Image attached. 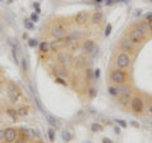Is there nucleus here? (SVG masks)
Returning <instances> with one entry per match:
<instances>
[{
    "mask_svg": "<svg viewBox=\"0 0 152 143\" xmlns=\"http://www.w3.org/2000/svg\"><path fill=\"white\" fill-rule=\"evenodd\" d=\"M93 75H94V79H99V77H100V70H99V68L94 70V71H93Z\"/></svg>",
    "mask_w": 152,
    "mask_h": 143,
    "instance_id": "72a5a7b5",
    "label": "nucleus"
},
{
    "mask_svg": "<svg viewBox=\"0 0 152 143\" xmlns=\"http://www.w3.org/2000/svg\"><path fill=\"white\" fill-rule=\"evenodd\" d=\"M108 91H109V94L112 95V96H118V95H119V87H115V86H109V89H108Z\"/></svg>",
    "mask_w": 152,
    "mask_h": 143,
    "instance_id": "412c9836",
    "label": "nucleus"
},
{
    "mask_svg": "<svg viewBox=\"0 0 152 143\" xmlns=\"http://www.w3.org/2000/svg\"><path fill=\"white\" fill-rule=\"evenodd\" d=\"M120 48L123 51H128V52H134L136 49V43L133 42L131 38H123L120 41Z\"/></svg>",
    "mask_w": 152,
    "mask_h": 143,
    "instance_id": "0eeeda50",
    "label": "nucleus"
},
{
    "mask_svg": "<svg viewBox=\"0 0 152 143\" xmlns=\"http://www.w3.org/2000/svg\"><path fill=\"white\" fill-rule=\"evenodd\" d=\"M18 143H27V141H24V139H20Z\"/></svg>",
    "mask_w": 152,
    "mask_h": 143,
    "instance_id": "c03bdc74",
    "label": "nucleus"
},
{
    "mask_svg": "<svg viewBox=\"0 0 152 143\" xmlns=\"http://www.w3.org/2000/svg\"><path fill=\"white\" fill-rule=\"evenodd\" d=\"M139 14H141V10H138V12H136V13H134V15H137V17H138Z\"/></svg>",
    "mask_w": 152,
    "mask_h": 143,
    "instance_id": "37998d69",
    "label": "nucleus"
},
{
    "mask_svg": "<svg viewBox=\"0 0 152 143\" xmlns=\"http://www.w3.org/2000/svg\"><path fill=\"white\" fill-rule=\"evenodd\" d=\"M0 141H4V131L0 129Z\"/></svg>",
    "mask_w": 152,
    "mask_h": 143,
    "instance_id": "e433bc0d",
    "label": "nucleus"
},
{
    "mask_svg": "<svg viewBox=\"0 0 152 143\" xmlns=\"http://www.w3.org/2000/svg\"><path fill=\"white\" fill-rule=\"evenodd\" d=\"M88 94H89V96L91 98V99H94L95 96H96V94H98V91H96V89H94V87H91V89H89V91H88Z\"/></svg>",
    "mask_w": 152,
    "mask_h": 143,
    "instance_id": "bb28decb",
    "label": "nucleus"
},
{
    "mask_svg": "<svg viewBox=\"0 0 152 143\" xmlns=\"http://www.w3.org/2000/svg\"><path fill=\"white\" fill-rule=\"evenodd\" d=\"M1 30H3V27H1V24H0V33H1Z\"/></svg>",
    "mask_w": 152,
    "mask_h": 143,
    "instance_id": "a18cd8bd",
    "label": "nucleus"
},
{
    "mask_svg": "<svg viewBox=\"0 0 152 143\" xmlns=\"http://www.w3.org/2000/svg\"><path fill=\"white\" fill-rule=\"evenodd\" d=\"M131 106H132V110L134 113H143V109H145V104H143V100L141 99V98L136 96L133 98V99L131 100Z\"/></svg>",
    "mask_w": 152,
    "mask_h": 143,
    "instance_id": "20e7f679",
    "label": "nucleus"
},
{
    "mask_svg": "<svg viewBox=\"0 0 152 143\" xmlns=\"http://www.w3.org/2000/svg\"><path fill=\"white\" fill-rule=\"evenodd\" d=\"M131 125L134 127V128H138V127H139V123L136 122V120H132V122H131Z\"/></svg>",
    "mask_w": 152,
    "mask_h": 143,
    "instance_id": "c9c22d12",
    "label": "nucleus"
},
{
    "mask_svg": "<svg viewBox=\"0 0 152 143\" xmlns=\"http://www.w3.org/2000/svg\"><path fill=\"white\" fill-rule=\"evenodd\" d=\"M51 34L55 38H57V39H60V38H62L65 36V27H63L62 24L55 25V27L52 28V30H51Z\"/></svg>",
    "mask_w": 152,
    "mask_h": 143,
    "instance_id": "1a4fd4ad",
    "label": "nucleus"
},
{
    "mask_svg": "<svg viewBox=\"0 0 152 143\" xmlns=\"http://www.w3.org/2000/svg\"><path fill=\"white\" fill-rule=\"evenodd\" d=\"M6 114H8V117H10L12 120H14V122H17L18 118H19V115H18V112L15 109H6Z\"/></svg>",
    "mask_w": 152,
    "mask_h": 143,
    "instance_id": "dca6fc26",
    "label": "nucleus"
},
{
    "mask_svg": "<svg viewBox=\"0 0 152 143\" xmlns=\"http://www.w3.org/2000/svg\"><path fill=\"white\" fill-rule=\"evenodd\" d=\"M43 114H44V117H46L47 122H48L50 124H51V127H53V128H58V122H57V119L55 118V117L50 115V114H47L46 112H44Z\"/></svg>",
    "mask_w": 152,
    "mask_h": 143,
    "instance_id": "ddd939ff",
    "label": "nucleus"
},
{
    "mask_svg": "<svg viewBox=\"0 0 152 143\" xmlns=\"http://www.w3.org/2000/svg\"><path fill=\"white\" fill-rule=\"evenodd\" d=\"M129 38H131L134 43H141L145 41L146 34L142 30H139L138 28H134V29H132L131 33H129Z\"/></svg>",
    "mask_w": 152,
    "mask_h": 143,
    "instance_id": "39448f33",
    "label": "nucleus"
},
{
    "mask_svg": "<svg viewBox=\"0 0 152 143\" xmlns=\"http://www.w3.org/2000/svg\"><path fill=\"white\" fill-rule=\"evenodd\" d=\"M103 20V13L101 12H95L93 15H91V23L93 24H99Z\"/></svg>",
    "mask_w": 152,
    "mask_h": 143,
    "instance_id": "f8f14e48",
    "label": "nucleus"
},
{
    "mask_svg": "<svg viewBox=\"0 0 152 143\" xmlns=\"http://www.w3.org/2000/svg\"><path fill=\"white\" fill-rule=\"evenodd\" d=\"M115 63H117V67L120 68V70H124L129 66L131 63V57L127 55L126 52H122L117 56V60H115Z\"/></svg>",
    "mask_w": 152,
    "mask_h": 143,
    "instance_id": "f03ea898",
    "label": "nucleus"
},
{
    "mask_svg": "<svg viewBox=\"0 0 152 143\" xmlns=\"http://www.w3.org/2000/svg\"><path fill=\"white\" fill-rule=\"evenodd\" d=\"M24 25H25V28H27V29H29V30H32L33 29V22H31V19H25L24 20Z\"/></svg>",
    "mask_w": 152,
    "mask_h": 143,
    "instance_id": "a878e982",
    "label": "nucleus"
},
{
    "mask_svg": "<svg viewBox=\"0 0 152 143\" xmlns=\"http://www.w3.org/2000/svg\"><path fill=\"white\" fill-rule=\"evenodd\" d=\"M20 62H22V68H23V71H27L28 63H27V60H25V57H23V58L20 60Z\"/></svg>",
    "mask_w": 152,
    "mask_h": 143,
    "instance_id": "c756f323",
    "label": "nucleus"
},
{
    "mask_svg": "<svg viewBox=\"0 0 152 143\" xmlns=\"http://www.w3.org/2000/svg\"><path fill=\"white\" fill-rule=\"evenodd\" d=\"M145 19H146V22L151 20V19H152V13H147V14L145 15Z\"/></svg>",
    "mask_w": 152,
    "mask_h": 143,
    "instance_id": "f704fd0d",
    "label": "nucleus"
},
{
    "mask_svg": "<svg viewBox=\"0 0 152 143\" xmlns=\"http://www.w3.org/2000/svg\"><path fill=\"white\" fill-rule=\"evenodd\" d=\"M57 61H58V63L61 66H66L70 62V57L66 53H61V55H58V57H57Z\"/></svg>",
    "mask_w": 152,
    "mask_h": 143,
    "instance_id": "4468645a",
    "label": "nucleus"
},
{
    "mask_svg": "<svg viewBox=\"0 0 152 143\" xmlns=\"http://www.w3.org/2000/svg\"><path fill=\"white\" fill-rule=\"evenodd\" d=\"M126 74L120 68H115L110 72V81L117 85H123L126 82Z\"/></svg>",
    "mask_w": 152,
    "mask_h": 143,
    "instance_id": "f257e3e1",
    "label": "nucleus"
},
{
    "mask_svg": "<svg viewBox=\"0 0 152 143\" xmlns=\"http://www.w3.org/2000/svg\"><path fill=\"white\" fill-rule=\"evenodd\" d=\"M55 81L57 82V84H60V85H63V86H66V81H63V79H62V77H58V76H57Z\"/></svg>",
    "mask_w": 152,
    "mask_h": 143,
    "instance_id": "2f4dec72",
    "label": "nucleus"
},
{
    "mask_svg": "<svg viewBox=\"0 0 152 143\" xmlns=\"http://www.w3.org/2000/svg\"><path fill=\"white\" fill-rule=\"evenodd\" d=\"M47 133H48V138H50V141L51 142H53V141H55V129H53V127H51V128H48V132H47Z\"/></svg>",
    "mask_w": 152,
    "mask_h": 143,
    "instance_id": "393cba45",
    "label": "nucleus"
},
{
    "mask_svg": "<svg viewBox=\"0 0 152 143\" xmlns=\"http://www.w3.org/2000/svg\"><path fill=\"white\" fill-rule=\"evenodd\" d=\"M0 1H4V0H0Z\"/></svg>",
    "mask_w": 152,
    "mask_h": 143,
    "instance_id": "49530a36",
    "label": "nucleus"
},
{
    "mask_svg": "<svg viewBox=\"0 0 152 143\" xmlns=\"http://www.w3.org/2000/svg\"><path fill=\"white\" fill-rule=\"evenodd\" d=\"M17 112H18V115L19 117H25L28 114V108L22 106V108H19V109H17Z\"/></svg>",
    "mask_w": 152,
    "mask_h": 143,
    "instance_id": "4be33fe9",
    "label": "nucleus"
},
{
    "mask_svg": "<svg viewBox=\"0 0 152 143\" xmlns=\"http://www.w3.org/2000/svg\"><path fill=\"white\" fill-rule=\"evenodd\" d=\"M28 38H29V37H28V34L24 33V34H23V39H28Z\"/></svg>",
    "mask_w": 152,
    "mask_h": 143,
    "instance_id": "79ce46f5",
    "label": "nucleus"
},
{
    "mask_svg": "<svg viewBox=\"0 0 152 143\" xmlns=\"http://www.w3.org/2000/svg\"><path fill=\"white\" fill-rule=\"evenodd\" d=\"M29 131H31V134L33 136V137H37V138H39V137H41V134L38 133L37 129H29Z\"/></svg>",
    "mask_w": 152,
    "mask_h": 143,
    "instance_id": "473e14b6",
    "label": "nucleus"
},
{
    "mask_svg": "<svg viewBox=\"0 0 152 143\" xmlns=\"http://www.w3.org/2000/svg\"><path fill=\"white\" fill-rule=\"evenodd\" d=\"M39 51H41V53H48L50 52V43L41 42L39 43Z\"/></svg>",
    "mask_w": 152,
    "mask_h": 143,
    "instance_id": "6ab92c4d",
    "label": "nucleus"
},
{
    "mask_svg": "<svg viewBox=\"0 0 152 143\" xmlns=\"http://www.w3.org/2000/svg\"><path fill=\"white\" fill-rule=\"evenodd\" d=\"M136 28H138L139 30H142V32H143V33L146 34V33H147V28H148L147 22H143V20H142V22H138L137 25H136Z\"/></svg>",
    "mask_w": 152,
    "mask_h": 143,
    "instance_id": "a211bd4d",
    "label": "nucleus"
},
{
    "mask_svg": "<svg viewBox=\"0 0 152 143\" xmlns=\"http://www.w3.org/2000/svg\"><path fill=\"white\" fill-rule=\"evenodd\" d=\"M38 44V41L36 38H28V46L31 47V48H34V47H37Z\"/></svg>",
    "mask_w": 152,
    "mask_h": 143,
    "instance_id": "5701e85b",
    "label": "nucleus"
},
{
    "mask_svg": "<svg viewBox=\"0 0 152 143\" xmlns=\"http://www.w3.org/2000/svg\"><path fill=\"white\" fill-rule=\"evenodd\" d=\"M82 49L86 53H93V51H95V43L91 39H86L82 44Z\"/></svg>",
    "mask_w": 152,
    "mask_h": 143,
    "instance_id": "9b49d317",
    "label": "nucleus"
},
{
    "mask_svg": "<svg viewBox=\"0 0 152 143\" xmlns=\"http://www.w3.org/2000/svg\"><path fill=\"white\" fill-rule=\"evenodd\" d=\"M31 22H33V23H36V22H38V14L36 12L32 13L31 14Z\"/></svg>",
    "mask_w": 152,
    "mask_h": 143,
    "instance_id": "7c9ffc66",
    "label": "nucleus"
},
{
    "mask_svg": "<svg viewBox=\"0 0 152 143\" xmlns=\"http://www.w3.org/2000/svg\"><path fill=\"white\" fill-rule=\"evenodd\" d=\"M115 122H117V125H119L120 128H127V122H126V120H123V119H117Z\"/></svg>",
    "mask_w": 152,
    "mask_h": 143,
    "instance_id": "cd10ccee",
    "label": "nucleus"
},
{
    "mask_svg": "<svg viewBox=\"0 0 152 143\" xmlns=\"http://www.w3.org/2000/svg\"><path fill=\"white\" fill-rule=\"evenodd\" d=\"M148 29L152 32V19H151V20H148Z\"/></svg>",
    "mask_w": 152,
    "mask_h": 143,
    "instance_id": "58836bf2",
    "label": "nucleus"
},
{
    "mask_svg": "<svg viewBox=\"0 0 152 143\" xmlns=\"http://www.w3.org/2000/svg\"><path fill=\"white\" fill-rule=\"evenodd\" d=\"M103 143H113V142L110 141V139H108V138H104L103 139Z\"/></svg>",
    "mask_w": 152,
    "mask_h": 143,
    "instance_id": "ea45409f",
    "label": "nucleus"
},
{
    "mask_svg": "<svg viewBox=\"0 0 152 143\" xmlns=\"http://www.w3.org/2000/svg\"><path fill=\"white\" fill-rule=\"evenodd\" d=\"M112 29H113V25L110 24V23H108L107 27H105V30H104V36H105V37H109L110 33H112Z\"/></svg>",
    "mask_w": 152,
    "mask_h": 143,
    "instance_id": "b1692460",
    "label": "nucleus"
},
{
    "mask_svg": "<svg viewBox=\"0 0 152 143\" xmlns=\"http://www.w3.org/2000/svg\"><path fill=\"white\" fill-rule=\"evenodd\" d=\"M61 137H62V139L65 142H70L72 139V134H71V132H70V131H66V129H63V131L61 132Z\"/></svg>",
    "mask_w": 152,
    "mask_h": 143,
    "instance_id": "f3484780",
    "label": "nucleus"
},
{
    "mask_svg": "<svg viewBox=\"0 0 152 143\" xmlns=\"http://www.w3.org/2000/svg\"><path fill=\"white\" fill-rule=\"evenodd\" d=\"M119 99H120V103L123 104V105H127V104L129 103V96H131V90H129V87H127L123 85L122 87H119Z\"/></svg>",
    "mask_w": 152,
    "mask_h": 143,
    "instance_id": "423d86ee",
    "label": "nucleus"
},
{
    "mask_svg": "<svg viewBox=\"0 0 152 143\" xmlns=\"http://www.w3.org/2000/svg\"><path fill=\"white\" fill-rule=\"evenodd\" d=\"M148 112H150V114H151V115H152V104H151L150 106H148Z\"/></svg>",
    "mask_w": 152,
    "mask_h": 143,
    "instance_id": "a19ab883",
    "label": "nucleus"
},
{
    "mask_svg": "<svg viewBox=\"0 0 152 143\" xmlns=\"http://www.w3.org/2000/svg\"><path fill=\"white\" fill-rule=\"evenodd\" d=\"M50 48L52 49V51H58V41L50 43Z\"/></svg>",
    "mask_w": 152,
    "mask_h": 143,
    "instance_id": "c85d7f7f",
    "label": "nucleus"
},
{
    "mask_svg": "<svg viewBox=\"0 0 152 143\" xmlns=\"http://www.w3.org/2000/svg\"><path fill=\"white\" fill-rule=\"evenodd\" d=\"M8 96H9V99L12 100V103H15V101L19 99V96H20V90H19V87L14 84V82H9Z\"/></svg>",
    "mask_w": 152,
    "mask_h": 143,
    "instance_id": "7ed1b4c3",
    "label": "nucleus"
},
{
    "mask_svg": "<svg viewBox=\"0 0 152 143\" xmlns=\"http://www.w3.org/2000/svg\"><path fill=\"white\" fill-rule=\"evenodd\" d=\"M53 71H55V74L58 76V77H63V76L67 75V71L65 70V66H61V65L53 68Z\"/></svg>",
    "mask_w": 152,
    "mask_h": 143,
    "instance_id": "2eb2a0df",
    "label": "nucleus"
},
{
    "mask_svg": "<svg viewBox=\"0 0 152 143\" xmlns=\"http://www.w3.org/2000/svg\"><path fill=\"white\" fill-rule=\"evenodd\" d=\"M114 132H115L117 134H119V133H120V127H119V125L115 127V128H114Z\"/></svg>",
    "mask_w": 152,
    "mask_h": 143,
    "instance_id": "4c0bfd02",
    "label": "nucleus"
},
{
    "mask_svg": "<svg viewBox=\"0 0 152 143\" xmlns=\"http://www.w3.org/2000/svg\"><path fill=\"white\" fill-rule=\"evenodd\" d=\"M150 1H151V3H152V0H150Z\"/></svg>",
    "mask_w": 152,
    "mask_h": 143,
    "instance_id": "de8ad7c7",
    "label": "nucleus"
},
{
    "mask_svg": "<svg viewBox=\"0 0 152 143\" xmlns=\"http://www.w3.org/2000/svg\"><path fill=\"white\" fill-rule=\"evenodd\" d=\"M88 17H89L88 12H84V10L79 12L77 14H76V17H75V23L79 24V25L85 24V23H86V20H88Z\"/></svg>",
    "mask_w": 152,
    "mask_h": 143,
    "instance_id": "9d476101",
    "label": "nucleus"
},
{
    "mask_svg": "<svg viewBox=\"0 0 152 143\" xmlns=\"http://www.w3.org/2000/svg\"><path fill=\"white\" fill-rule=\"evenodd\" d=\"M103 125L101 124H99V123H93V124H91V131L93 132H103Z\"/></svg>",
    "mask_w": 152,
    "mask_h": 143,
    "instance_id": "aec40b11",
    "label": "nucleus"
},
{
    "mask_svg": "<svg viewBox=\"0 0 152 143\" xmlns=\"http://www.w3.org/2000/svg\"><path fill=\"white\" fill-rule=\"evenodd\" d=\"M18 137V131L14 128H6L4 131V139L6 143H13Z\"/></svg>",
    "mask_w": 152,
    "mask_h": 143,
    "instance_id": "6e6552de",
    "label": "nucleus"
}]
</instances>
